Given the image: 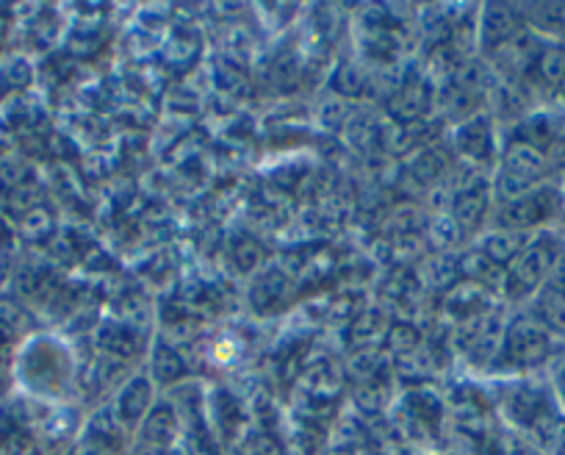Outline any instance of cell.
Segmentation results:
<instances>
[{
	"instance_id": "7c38bea8",
	"label": "cell",
	"mask_w": 565,
	"mask_h": 455,
	"mask_svg": "<svg viewBox=\"0 0 565 455\" xmlns=\"http://www.w3.org/2000/svg\"><path fill=\"white\" fill-rule=\"evenodd\" d=\"M183 375V364L170 350H159L153 359V383H175Z\"/></svg>"
},
{
	"instance_id": "5b68a950",
	"label": "cell",
	"mask_w": 565,
	"mask_h": 455,
	"mask_svg": "<svg viewBox=\"0 0 565 455\" xmlns=\"http://www.w3.org/2000/svg\"><path fill=\"white\" fill-rule=\"evenodd\" d=\"M156 409V383L153 378L136 375L125 383L114 398V420L122 431H136L145 422V416Z\"/></svg>"
},
{
	"instance_id": "ba28073f",
	"label": "cell",
	"mask_w": 565,
	"mask_h": 455,
	"mask_svg": "<svg viewBox=\"0 0 565 455\" xmlns=\"http://www.w3.org/2000/svg\"><path fill=\"white\" fill-rule=\"evenodd\" d=\"M537 84L565 103V42H546L537 56L535 73Z\"/></svg>"
},
{
	"instance_id": "9c48e42d",
	"label": "cell",
	"mask_w": 565,
	"mask_h": 455,
	"mask_svg": "<svg viewBox=\"0 0 565 455\" xmlns=\"http://www.w3.org/2000/svg\"><path fill=\"white\" fill-rule=\"evenodd\" d=\"M526 29L546 42H565V3H532L521 9Z\"/></svg>"
},
{
	"instance_id": "3957f363",
	"label": "cell",
	"mask_w": 565,
	"mask_h": 455,
	"mask_svg": "<svg viewBox=\"0 0 565 455\" xmlns=\"http://www.w3.org/2000/svg\"><path fill=\"white\" fill-rule=\"evenodd\" d=\"M552 165L543 150L532 148V145L521 142V139H510L504 148L502 161H499V176L493 183V194L497 203L502 200H513L519 194L530 192V189L541 187V183L552 181Z\"/></svg>"
},
{
	"instance_id": "5bb4252c",
	"label": "cell",
	"mask_w": 565,
	"mask_h": 455,
	"mask_svg": "<svg viewBox=\"0 0 565 455\" xmlns=\"http://www.w3.org/2000/svg\"><path fill=\"white\" fill-rule=\"evenodd\" d=\"M559 234H563V240H565V216H563V225H559Z\"/></svg>"
},
{
	"instance_id": "30bf717a",
	"label": "cell",
	"mask_w": 565,
	"mask_h": 455,
	"mask_svg": "<svg viewBox=\"0 0 565 455\" xmlns=\"http://www.w3.org/2000/svg\"><path fill=\"white\" fill-rule=\"evenodd\" d=\"M535 234H521V231H504V228H493L486 236H480L477 247L486 253L491 262H497L499 267H508L521 251L532 242Z\"/></svg>"
},
{
	"instance_id": "6da1fadb",
	"label": "cell",
	"mask_w": 565,
	"mask_h": 455,
	"mask_svg": "<svg viewBox=\"0 0 565 455\" xmlns=\"http://www.w3.org/2000/svg\"><path fill=\"white\" fill-rule=\"evenodd\" d=\"M565 216V189L563 181H546L513 200H502L493 205V228L521 231V234H541L563 225Z\"/></svg>"
},
{
	"instance_id": "7a4b0ae2",
	"label": "cell",
	"mask_w": 565,
	"mask_h": 455,
	"mask_svg": "<svg viewBox=\"0 0 565 455\" xmlns=\"http://www.w3.org/2000/svg\"><path fill=\"white\" fill-rule=\"evenodd\" d=\"M565 251V240L559 231H541L532 236L530 245L504 267L502 295L510 303H530L546 286L559 253Z\"/></svg>"
},
{
	"instance_id": "277c9868",
	"label": "cell",
	"mask_w": 565,
	"mask_h": 455,
	"mask_svg": "<svg viewBox=\"0 0 565 455\" xmlns=\"http://www.w3.org/2000/svg\"><path fill=\"white\" fill-rule=\"evenodd\" d=\"M563 341L554 339L530 311L508 322L502 341V353L499 361H504L513 370H535L552 361L559 353Z\"/></svg>"
},
{
	"instance_id": "4fadbf2b",
	"label": "cell",
	"mask_w": 565,
	"mask_h": 455,
	"mask_svg": "<svg viewBox=\"0 0 565 455\" xmlns=\"http://www.w3.org/2000/svg\"><path fill=\"white\" fill-rule=\"evenodd\" d=\"M554 381H557V392L565 398V361L557 367V378H554Z\"/></svg>"
},
{
	"instance_id": "52a82bcc",
	"label": "cell",
	"mask_w": 565,
	"mask_h": 455,
	"mask_svg": "<svg viewBox=\"0 0 565 455\" xmlns=\"http://www.w3.org/2000/svg\"><path fill=\"white\" fill-rule=\"evenodd\" d=\"M136 433H139V444L148 449V453L153 455L170 453L172 442H175L178 436L175 411H172L170 405H156V409L145 416V422L136 427Z\"/></svg>"
},
{
	"instance_id": "8992f818",
	"label": "cell",
	"mask_w": 565,
	"mask_h": 455,
	"mask_svg": "<svg viewBox=\"0 0 565 455\" xmlns=\"http://www.w3.org/2000/svg\"><path fill=\"white\" fill-rule=\"evenodd\" d=\"M524 14L521 7H486L480 20V47L491 56L493 51L504 45V42L513 40L519 31H524Z\"/></svg>"
},
{
	"instance_id": "9a60e30c",
	"label": "cell",
	"mask_w": 565,
	"mask_h": 455,
	"mask_svg": "<svg viewBox=\"0 0 565 455\" xmlns=\"http://www.w3.org/2000/svg\"><path fill=\"white\" fill-rule=\"evenodd\" d=\"M563 189H565V170H563Z\"/></svg>"
},
{
	"instance_id": "8fae6325",
	"label": "cell",
	"mask_w": 565,
	"mask_h": 455,
	"mask_svg": "<svg viewBox=\"0 0 565 455\" xmlns=\"http://www.w3.org/2000/svg\"><path fill=\"white\" fill-rule=\"evenodd\" d=\"M488 192L477 183V187L466 189L455 200V225L466 228V231H477L486 222L488 214Z\"/></svg>"
}]
</instances>
